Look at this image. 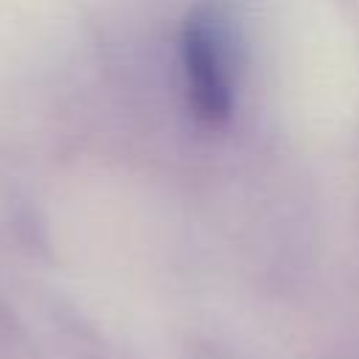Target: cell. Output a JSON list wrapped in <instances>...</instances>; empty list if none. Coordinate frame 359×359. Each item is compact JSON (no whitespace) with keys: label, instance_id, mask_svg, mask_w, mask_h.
<instances>
[{"label":"cell","instance_id":"obj_1","mask_svg":"<svg viewBox=\"0 0 359 359\" xmlns=\"http://www.w3.org/2000/svg\"><path fill=\"white\" fill-rule=\"evenodd\" d=\"M233 28L219 6H196L182 28V67L194 115L219 126L233 112L236 81Z\"/></svg>","mask_w":359,"mask_h":359}]
</instances>
